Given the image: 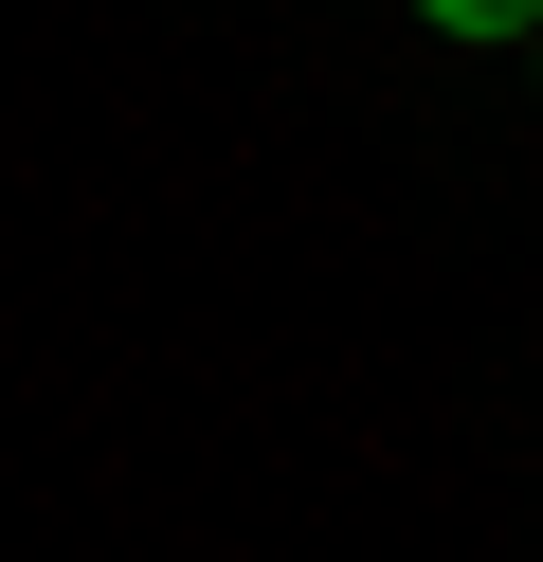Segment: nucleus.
<instances>
[{
  "label": "nucleus",
  "instance_id": "f03ea898",
  "mask_svg": "<svg viewBox=\"0 0 543 562\" xmlns=\"http://www.w3.org/2000/svg\"><path fill=\"white\" fill-rule=\"evenodd\" d=\"M525 74H543V19H525Z\"/></svg>",
  "mask_w": 543,
  "mask_h": 562
},
{
  "label": "nucleus",
  "instance_id": "f257e3e1",
  "mask_svg": "<svg viewBox=\"0 0 543 562\" xmlns=\"http://www.w3.org/2000/svg\"><path fill=\"white\" fill-rule=\"evenodd\" d=\"M417 19H434V37H471V55H507V37L543 19V0H417Z\"/></svg>",
  "mask_w": 543,
  "mask_h": 562
}]
</instances>
